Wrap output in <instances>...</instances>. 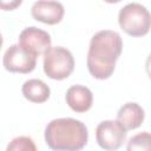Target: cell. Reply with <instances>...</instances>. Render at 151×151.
<instances>
[{
	"instance_id": "obj_1",
	"label": "cell",
	"mask_w": 151,
	"mask_h": 151,
	"mask_svg": "<svg viewBox=\"0 0 151 151\" xmlns=\"http://www.w3.org/2000/svg\"><path fill=\"white\" fill-rule=\"evenodd\" d=\"M123 50V39L118 32L103 29L97 32L88 46L87 68L96 79H109Z\"/></svg>"
},
{
	"instance_id": "obj_2",
	"label": "cell",
	"mask_w": 151,
	"mask_h": 151,
	"mask_svg": "<svg viewBox=\"0 0 151 151\" xmlns=\"http://www.w3.org/2000/svg\"><path fill=\"white\" fill-rule=\"evenodd\" d=\"M87 139V127L74 118L53 119L45 129V142L51 150L78 151L85 147Z\"/></svg>"
},
{
	"instance_id": "obj_3",
	"label": "cell",
	"mask_w": 151,
	"mask_h": 151,
	"mask_svg": "<svg viewBox=\"0 0 151 151\" xmlns=\"http://www.w3.org/2000/svg\"><path fill=\"white\" fill-rule=\"evenodd\" d=\"M120 28L131 37H143L151 28V13L138 2L125 5L118 14Z\"/></svg>"
},
{
	"instance_id": "obj_4",
	"label": "cell",
	"mask_w": 151,
	"mask_h": 151,
	"mask_svg": "<svg viewBox=\"0 0 151 151\" xmlns=\"http://www.w3.org/2000/svg\"><path fill=\"white\" fill-rule=\"evenodd\" d=\"M73 55L65 47L54 46L44 54V72L51 79L63 80L73 72Z\"/></svg>"
},
{
	"instance_id": "obj_5",
	"label": "cell",
	"mask_w": 151,
	"mask_h": 151,
	"mask_svg": "<svg viewBox=\"0 0 151 151\" xmlns=\"http://www.w3.org/2000/svg\"><path fill=\"white\" fill-rule=\"evenodd\" d=\"M96 140L104 150H117L126 140V129L118 120H104L96 129Z\"/></svg>"
},
{
	"instance_id": "obj_6",
	"label": "cell",
	"mask_w": 151,
	"mask_h": 151,
	"mask_svg": "<svg viewBox=\"0 0 151 151\" xmlns=\"http://www.w3.org/2000/svg\"><path fill=\"white\" fill-rule=\"evenodd\" d=\"M37 55L29 53L19 44L11 45L4 54V67L9 72L29 73L37 66Z\"/></svg>"
},
{
	"instance_id": "obj_7",
	"label": "cell",
	"mask_w": 151,
	"mask_h": 151,
	"mask_svg": "<svg viewBox=\"0 0 151 151\" xmlns=\"http://www.w3.org/2000/svg\"><path fill=\"white\" fill-rule=\"evenodd\" d=\"M51 42V35L34 26L26 27L19 35V45L37 57L45 54L52 47Z\"/></svg>"
},
{
	"instance_id": "obj_8",
	"label": "cell",
	"mask_w": 151,
	"mask_h": 151,
	"mask_svg": "<svg viewBox=\"0 0 151 151\" xmlns=\"http://www.w3.org/2000/svg\"><path fill=\"white\" fill-rule=\"evenodd\" d=\"M65 9L63 4L55 0H38L31 8V14L37 21L55 25L63 20Z\"/></svg>"
},
{
	"instance_id": "obj_9",
	"label": "cell",
	"mask_w": 151,
	"mask_h": 151,
	"mask_svg": "<svg viewBox=\"0 0 151 151\" xmlns=\"http://www.w3.org/2000/svg\"><path fill=\"white\" fill-rule=\"evenodd\" d=\"M66 104L74 112L81 113L91 109L93 103V94L91 90L83 85H73L66 91Z\"/></svg>"
},
{
	"instance_id": "obj_10",
	"label": "cell",
	"mask_w": 151,
	"mask_h": 151,
	"mask_svg": "<svg viewBox=\"0 0 151 151\" xmlns=\"http://www.w3.org/2000/svg\"><path fill=\"white\" fill-rule=\"evenodd\" d=\"M144 117L145 113L143 107L132 101L124 104L117 113V120L126 129V131L139 127L144 122Z\"/></svg>"
},
{
	"instance_id": "obj_11",
	"label": "cell",
	"mask_w": 151,
	"mask_h": 151,
	"mask_svg": "<svg viewBox=\"0 0 151 151\" xmlns=\"http://www.w3.org/2000/svg\"><path fill=\"white\" fill-rule=\"evenodd\" d=\"M22 96L32 103H45L51 94V90L47 84L40 79H28L21 87Z\"/></svg>"
},
{
	"instance_id": "obj_12",
	"label": "cell",
	"mask_w": 151,
	"mask_h": 151,
	"mask_svg": "<svg viewBox=\"0 0 151 151\" xmlns=\"http://www.w3.org/2000/svg\"><path fill=\"white\" fill-rule=\"evenodd\" d=\"M126 149L129 151H134V150L151 151V133L140 132L132 136L127 142Z\"/></svg>"
},
{
	"instance_id": "obj_13",
	"label": "cell",
	"mask_w": 151,
	"mask_h": 151,
	"mask_svg": "<svg viewBox=\"0 0 151 151\" xmlns=\"http://www.w3.org/2000/svg\"><path fill=\"white\" fill-rule=\"evenodd\" d=\"M27 150L35 151L37 146L33 139L26 136H20V137L14 138L7 146V151H27Z\"/></svg>"
},
{
	"instance_id": "obj_14",
	"label": "cell",
	"mask_w": 151,
	"mask_h": 151,
	"mask_svg": "<svg viewBox=\"0 0 151 151\" xmlns=\"http://www.w3.org/2000/svg\"><path fill=\"white\" fill-rule=\"evenodd\" d=\"M22 0H0V7L4 11H13L21 5Z\"/></svg>"
},
{
	"instance_id": "obj_15",
	"label": "cell",
	"mask_w": 151,
	"mask_h": 151,
	"mask_svg": "<svg viewBox=\"0 0 151 151\" xmlns=\"http://www.w3.org/2000/svg\"><path fill=\"white\" fill-rule=\"evenodd\" d=\"M145 70H146V73L149 76V78L151 79V53L147 55L146 58V63H145Z\"/></svg>"
},
{
	"instance_id": "obj_16",
	"label": "cell",
	"mask_w": 151,
	"mask_h": 151,
	"mask_svg": "<svg viewBox=\"0 0 151 151\" xmlns=\"http://www.w3.org/2000/svg\"><path fill=\"white\" fill-rule=\"evenodd\" d=\"M104 1L107 2V4H117V2H119L122 0H104Z\"/></svg>"
}]
</instances>
